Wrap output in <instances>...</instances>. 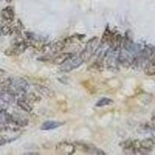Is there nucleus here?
<instances>
[{"instance_id": "obj_11", "label": "nucleus", "mask_w": 155, "mask_h": 155, "mask_svg": "<svg viewBox=\"0 0 155 155\" xmlns=\"http://www.w3.org/2000/svg\"><path fill=\"white\" fill-rule=\"evenodd\" d=\"M73 56L74 54L72 53H61L54 58L53 63L57 65H61Z\"/></svg>"}, {"instance_id": "obj_21", "label": "nucleus", "mask_w": 155, "mask_h": 155, "mask_svg": "<svg viewBox=\"0 0 155 155\" xmlns=\"http://www.w3.org/2000/svg\"><path fill=\"white\" fill-rule=\"evenodd\" d=\"M9 140H6L5 138H4V137L0 138V146H3V145H5V143H9Z\"/></svg>"}, {"instance_id": "obj_3", "label": "nucleus", "mask_w": 155, "mask_h": 155, "mask_svg": "<svg viewBox=\"0 0 155 155\" xmlns=\"http://www.w3.org/2000/svg\"><path fill=\"white\" fill-rule=\"evenodd\" d=\"M28 48V45L23 40L20 41H15L12 44V46L5 50V54L6 56H18L23 54Z\"/></svg>"}, {"instance_id": "obj_12", "label": "nucleus", "mask_w": 155, "mask_h": 155, "mask_svg": "<svg viewBox=\"0 0 155 155\" xmlns=\"http://www.w3.org/2000/svg\"><path fill=\"white\" fill-rule=\"evenodd\" d=\"M144 73L148 76L155 75V54L151 58H150L148 63L145 66Z\"/></svg>"}, {"instance_id": "obj_14", "label": "nucleus", "mask_w": 155, "mask_h": 155, "mask_svg": "<svg viewBox=\"0 0 155 155\" xmlns=\"http://www.w3.org/2000/svg\"><path fill=\"white\" fill-rule=\"evenodd\" d=\"M141 147L147 149V150H153L155 149V137L147 138L140 141Z\"/></svg>"}, {"instance_id": "obj_6", "label": "nucleus", "mask_w": 155, "mask_h": 155, "mask_svg": "<svg viewBox=\"0 0 155 155\" xmlns=\"http://www.w3.org/2000/svg\"><path fill=\"white\" fill-rule=\"evenodd\" d=\"M66 44L64 41H58V42L52 43V44H48V46H44V49L45 52H49L48 54H57L59 53L64 48H65Z\"/></svg>"}, {"instance_id": "obj_9", "label": "nucleus", "mask_w": 155, "mask_h": 155, "mask_svg": "<svg viewBox=\"0 0 155 155\" xmlns=\"http://www.w3.org/2000/svg\"><path fill=\"white\" fill-rule=\"evenodd\" d=\"M64 124H65L64 122L49 120V121L44 122V124L41 125V129L42 130H55V129L58 128V127L64 125Z\"/></svg>"}, {"instance_id": "obj_19", "label": "nucleus", "mask_w": 155, "mask_h": 155, "mask_svg": "<svg viewBox=\"0 0 155 155\" xmlns=\"http://www.w3.org/2000/svg\"><path fill=\"white\" fill-rule=\"evenodd\" d=\"M23 97H24L25 99H27L31 104L32 103H34V102H38L39 101L41 100V98L38 95H36V94L33 93V92H30L29 94H25L24 96Z\"/></svg>"}, {"instance_id": "obj_13", "label": "nucleus", "mask_w": 155, "mask_h": 155, "mask_svg": "<svg viewBox=\"0 0 155 155\" xmlns=\"http://www.w3.org/2000/svg\"><path fill=\"white\" fill-rule=\"evenodd\" d=\"M16 103H17V106L20 109H22L23 111L27 112V113H30L33 110L31 103H30L27 99H25L24 97H21V98L18 99Z\"/></svg>"}, {"instance_id": "obj_20", "label": "nucleus", "mask_w": 155, "mask_h": 155, "mask_svg": "<svg viewBox=\"0 0 155 155\" xmlns=\"http://www.w3.org/2000/svg\"><path fill=\"white\" fill-rule=\"evenodd\" d=\"M103 64H102V62L100 61H97L96 62L92 64V65L90 66L88 68V70H91V71H101L102 68H103Z\"/></svg>"}, {"instance_id": "obj_23", "label": "nucleus", "mask_w": 155, "mask_h": 155, "mask_svg": "<svg viewBox=\"0 0 155 155\" xmlns=\"http://www.w3.org/2000/svg\"><path fill=\"white\" fill-rule=\"evenodd\" d=\"M152 124H153V127H155V117H153V118L152 119Z\"/></svg>"}, {"instance_id": "obj_2", "label": "nucleus", "mask_w": 155, "mask_h": 155, "mask_svg": "<svg viewBox=\"0 0 155 155\" xmlns=\"http://www.w3.org/2000/svg\"><path fill=\"white\" fill-rule=\"evenodd\" d=\"M30 85L24 78H11V85L9 89H10L14 95L24 96L25 94L28 91Z\"/></svg>"}, {"instance_id": "obj_15", "label": "nucleus", "mask_w": 155, "mask_h": 155, "mask_svg": "<svg viewBox=\"0 0 155 155\" xmlns=\"http://www.w3.org/2000/svg\"><path fill=\"white\" fill-rule=\"evenodd\" d=\"M12 123L19 127H26L28 124V120L19 114L12 115Z\"/></svg>"}, {"instance_id": "obj_22", "label": "nucleus", "mask_w": 155, "mask_h": 155, "mask_svg": "<svg viewBox=\"0 0 155 155\" xmlns=\"http://www.w3.org/2000/svg\"><path fill=\"white\" fill-rule=\"evenodd\" d=\"M25 154H29V155H37V154H39L38 153H25Z\"/></svg>"}, {"instance_id": "obj_5", "label": "nucleus", "mask_w": 155, "mask_h": 155, "mask_svg": "<svg viewBox=\"0 0 155 155\" xmlns=\"http://www.w3.org/2000/svg\"><path fill=\"white\" fill-rule=\"evenodd\" d=\"M75 146L66 141H63L56 145V151L58 153L65 155H71L75 152Z\"/></svg>"}, {"instance_id": "obj_10", "label": "nucleus", "mask_w": 155, "mask_h": 155, "mask_svg": "<svg viewBox=\"0 0 155 155\" xmlns=\"http://www.w3.org/2000/svg\"><path fill=\"white\" fill-rule=\"evenodd\" d=\"M36 89H37V92L43 97L46 98V99H51L54 97L55 94L54 92L51 89V88H48L44 85H37L36 86Z\"/></svg>"}, {"instance_id": "obj_17", "label": "nucleus", "mask_w": 155, "mask_h": 155, "mask_svg": "<svg viewBox=\"0 0 155 155\" xmlns=\"http://www.w3.org/2000/svg\"><path fill=\"white\" fill-rule=\"evenodd\" d=\"M113 104V100L111 99H109V98H102L100 100H99L96 102L95 106L96 107H104V106H109V105Z\"/></svg>"}, {"instance_id": "obj_7", "label": "nucleus", "mask_w": 155, "mask_h": 155, "mask_svg": "<svg viewBox=\"0 0 155 155\" xmlns=\"http://www.w3.org/2000/svg\"><path fill=\"white\" fill-rule=\"evenodd\" d=\"M78 147L82 150L84 153H88V154H95V155H105V153L103 150H100L99 148L95 147L93 145H88L84 144V143H78Z\"/></svg>"}, {"instance_id": "obj_1", "label": "nucleus", "mask_w": 155, "mask_h": 155, "mask_svg": "<svg viewBox=\"0 0 155 155\" xmlns=\"http://www.w3.org/2000/svg\"><path fill=\"white\" fill-rule=\"evenodd\" d=\"M99 47H100V42L98 37H95L90 39L87 42L85 49L81 51V53L79 55L83 61L86 62L89 61L91 58L95 54L97 50L99 49Z\"/></svg>"}, {"instance_id": "obj_18", "label": "nucleus", "mask_w": 155, "mask_h": 155, "mask_svg": "<svg viewBox=\"0 0 155 155\" xmlns=\"http://www.w3.org/2000/svg\"><path fill=\"white\" fill-rule=\"evenodd\" d=\"M13 32V29L7 25H0V36L10 35Z\"/></svg>"}, {"instance_id": "obj_24", "label": "nucleus", "mask_w": 155, "mask_h": 155, "mask_svg": "<svg viewBox=\"0 0 155 155\" xmlns=\"http://www.w3.org/2000/svg\"><path fill=\"white\" fill-rule=\"evenodd\" d=\"M12 1V0H6V2H11Z\"/></svg>"}, {"instance_id": "obj_8", "label": "nucleus", "mask_w": 155, "mask_h": 155, "mask_svg": "<svg viewBox=\"0 0 155 155\" xmlns=\"http://www.w3.org/2000/svg\"><path fill=\"white\" fill-rule=\"evenodd\" d=\"M1 17L3 19L4 21L8 23H11L13 22L15 18V11L12 6L9 5L4 8L2 11H1Z\"/></svg>"}, {"instance_id": "obj_4", "label": "nucleus", "mask_w": 155, "mask_h": 155, "mask_svg": "<svg viewBox=\"0 0 155 155\" xmlns=\"http://www.w3.org/2000/svg\"><path fill=\"white\" fill-rule=\"evenodd\" d=\"M84 63L83 60L80 56L75 57L74 56L72 58H71L70 59L65 61L63 64H61L60 68V71L61 72H70L71 71L74 70V69L78 68V67Z\"/></svg>"}, {"instance_id": "obj_16", "label": "nucleus", "mask_w": 155, "mask_h": 155, "mask_svg": "<svg viewBox=\"0 0 155 155\" xmlns=\"http://www.w3.org/2000/svg\"><path fill=\"white\" fill-rule=\"evenodd\" d=\"M113 34V32H112L111 30H109V27H106L104 33H103V36H102V40H101L100 44H109V43H110V41H111Z\"/></svg>"}]
</instances>
